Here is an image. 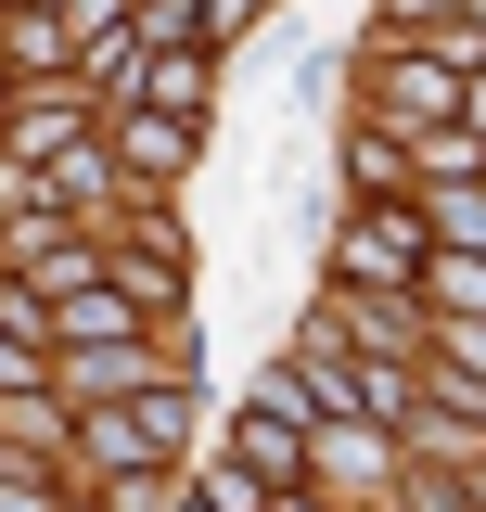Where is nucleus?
I'll return each instance as SVG.
<instances>
[{"instance_id": "1", "label": "nucleus", "mask_w": 486, "mask_h": 512, "mask_svg": "<svg viewBox=\"0 0 486 512\" xmlns=\"http://www.w3.org/2000/svg\"><path fill=\"white\" fill-rule=\"evenodd\" d=\"M243 13H256V0H192V26H205V39H231Z\"/></svg>"}]
</instances>
